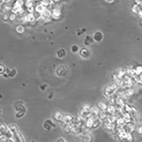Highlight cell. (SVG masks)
I'll use <instances>...</instances> for the list:
<instances>
[{
  "label": "cell",
  "instance_id": "3",
  "mask_svg": "<svg viewBox=\"0 0 142 142\" xmlns=\"http://www.w3.org/2000/svg\"><path fill=\"white\" fill-rule=\"evenodd\" d=\"M80 55L83 57H86L88 55V50L86 49H83L80 50Z\"/></svg>",
  "mask_w": 142,
  "mask_h": 142
},
{
  "label": "cell",
  "instance_id": "4",
  "mask_svg": "<svg viewBox=\"0 0 142 142\" xmlns=\"http://www.w3.org/2000/svg\"><path fill=\"white\" fill-rule=\"evenodd\" d=\"M78 49V48L77 46H76V45H74V46H72V50L73 52H76Z\"/></svg>",
  "mask_w": 142,
  "mask_h": 142
},
{
  "label": "cell",
  "instance_id": "2",
  "mask_svg": "<svg viewBox=\"0 0 142 142\" xmlns=\"http://www.w3.org/2000/svg\"><path fill=\"white\" fill-rule=\"evenodd\" d=\"M57 55L60 58H62L65 55V51L64 49H60L57 52Z\"/></svg>",
  "mask_w": 142,
  "mask_h": 142
},
{
  "label": "cell",
  "instance_id": "1",
  "mask_svg": "<svg viewBox=\"0 0 142 142\" xmlns=\"http://www.w3.org/2000/svg\"><path fill=\"white\" fill-rule=\"evenodd\" d=\"M94 38L95 40L97 41H100L102 38L101 34L99 32H97L95 33Z\"/></svg>",
  "mask_w": 142,
  "mask_h": 142
}]
</instances>
